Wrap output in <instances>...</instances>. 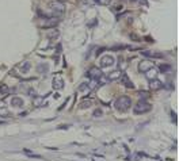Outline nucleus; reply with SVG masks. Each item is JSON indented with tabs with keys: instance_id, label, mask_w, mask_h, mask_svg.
<instances>
[{
	"instance_id": "23",
	"label": "nucleus",
	"mask_w": 179,
	"mask_h": 161,
	"mask_svg": "<svg viewBox=\"0 0 179 161\" xmlns=\"http://www.w3.org/2000/svg\"><path fill=\"white\" fill-rule=\"evenodd\" d=\"M101 115H102L101 110H95V111H94V116H101Z\"/></svg>"
},
{
	"instance_id": "20",
	"label": "nucleus",
	"mask_w": 179,
	"mask_h": 161,
	"mask_svg": "<svg viewBox=\"0 0 179 161\" xmlns=\"http://www.w3.org/2000/svg\"><path fill=\"white\" fill-rule=\"evenodd\" d=\"M25 153L27 156H30V157H33V159H41V156L40 155H34V153H31V152H29V150H26L25 149Z\"/></svg>"
},
{
	"instance_id": "13",
	"label": "nucleus",
	"mask_w": 179,
	"mask_h": 161,
	"mask_svg": "<svg viewBox=\"0 0 179 161\" xmlns=\"http://www.w3.org/2000/svg\"><path fill=\"white\" fill-rule=\"evenodd\" d=\"M121 73H122L121 70H113L111 73L109 74V80H110V81L117 80V78H119V77H121Z\"/></svg>"
},
{
	"instance_id": "19",
	"label": "nucleus",
	"mask_w": 179,
	"mask_h": 161,
	"mask_svg": "<svg viewBox=\"0 0 179 161\" xmlns=\"http://www.w3.org/2000/svg\"><path fill=\"white\" fill-rule=\"evenodd\" d=\"M34 104H35L37 107H41V106H45V102H44V99L38 98V99H35V100H34Z\"/></svg>"
},
{
	"instance_id": "16",
	"label": "nucleus",
	"mask_w": 179,
	"mask_h": 161,
	"mask_svg": "<svg viewBox=\"0 0 179 161\" xmlns=\"http://www.w3.org/2000/svg\"><path fill=\"white\" fill-rule=\"evenodd\" d=\"M159 69L163 73H168V72H171V66L168 64H161V65H159Z\"/></svg>"
},
{
	"instance_id": "15",
	"label": "nucleus",
	"mask_w": 179,
	"mask_h": 161,
	"mask_svg": "<svg viewBox=\"0 0 179 161\" xmlns=\"http://www.w3.org/2000/svg\"><path fill=\"white\" fill-rule=\"evenodd\" d=\"M11 104H14L15 107H22V106H23V100L20 98H12L11 99Z\"/></svg>"
},
{
	"instance_id": "18",
	"label": "nucleus",
	"mask_w": 179,
	"mask_h": 161,
	"mask_svg": "<svg viewBox=\"0 0 179 161\" xmlns=\"http://www.w3.org/2000/svg\"><path fill=\"white\" fill-rule=\"evenodd\" d=\"M0 116H10V112L6 107H0Z\"/></svg>"
},
{
	"instance_id": "24",
	"label": "nucleus",
	"mask_w": 179,
	"mask_h": 161,
	"mask_svg": "<svg viewBox=\"0 0 179 161\" xmlns=\"http://www.w3.org/2000/svg\"><path fill=\"white\" fill-rule=\"evenodd\" d=\"M140 98L145 99V98H148V94H147V92H140Z\"/></svg>"
},
{
	"instance_id": "6",
	"label": "nucleus",
	"mask_w": 179,
	"mask_h": 161,
	"mask_svg": "<svg viewBox=\"0 0 179 161\" xmlns=\"http://www.w3.org/2000/svg\"><path fill=\"white\" fill-rule=\"evenodd\" d=\"M157 73H159V72L156 70V68H155V66L149 68L147 72H144V74H145V77L148 78V80H153V78H156L157 77Z\"/></svg>"
},
{
	"instance_id": "21",
	"label": "nucleus",
	"mask_w": 179,
	"mask_h": 161,
	"mask_svg": "<svg viewBox=\"0 0 179 161\" xmlns=\"http://www.w3.org/2000/svg\"><path fill=\"white\" fill-rule=\"evenodd\" d=\"M29 69H30V62H27V61H26L25 65H22V72L25 73V72H27Z\"/></svg>"
},
{
	"instance_id": "11",
	"label": "nucleus",
	"mask_w": 179,
	"mask_h": 161,
	"mask_svg": "<svg viewBox=\"0 0 179 161\" xmlns=\"http://www.w3.org/2000/svg\"><path fill=\"white\" fill-rule=\"evenodd\" d=\"M141 53H143L144 56H147V57H152V58H161V57H163V54H161V53L151 52V50H143Z\"/></svg>"
},
{
	"instance_id": "1",
	"label": "nucleus",
	"mask_w": 179,
	"mask_h": 161,
	"mask_svg": "<svg viewBox=\"0 0 179 161\" xmlns=\"http://www.w3.org/2000/svg\"><path fill=\"white\" fill-rule=\"evenodd\" d=\"M130 106H132V99L128 98V96H119L114 102L115 110H118V111H121V112L128 111V110L130 108Z\"/></svg>"
},
{
	"instance_id": "8",
	"label": "nucleus",
	"mask_w": 179,
	"mask_h": 161,
	"mask_svg": "<svg viewBox=\"0 0 179 161\" xmlns=\"http://www.w3.org/2000/svg\"><path fill=\"white\" fill-rule=\"evenodd\" d=\"M121 78H122V83H123V85H125L126 88H134L133 83H132V81H130V78L128 77V74H126L125 72H122V73H121Z\"/></svg>"
},
{
	"instance_id": "17",
	"label": "nucleus",
	"mask_w": 179,
	"mask_h": 161,
	"mask_svg": "<svg viewBox=\"0 0 179 161\" xmlns=\"http://www.w3.org/2000/svg\"><path fill=\"white\" fill-rule=\"evenodd\" d=\"M8 92H10V90H8V87H7L6 84L0 85V95H7Z\"/></svg>"
},
{
	"instance_id": "25",
	"label": "nucleus",
	"mask_w": 179,
	"mask_h": 161,
	"mask_svg": "<svg viewBox=\"0 0 179 161\" xmlns=\"http://www.w3.org/2000/svg\"><path fill=\"white\" fill-rule=\"evenodd\" d=\"M60 2H61V0H60Z\"/></svg>"
},
{
	"instance_id": "2",
	"label": "nucleus",
	"mask_w": 179,
	"mask_h": 161,
	"mask_svg": "<svg viewBox=\"0 0 179 161\" xmlns=\"http://www.w3.org/2000/svg\"><path fill=\"white\" fill-rule=\"evenodd\" d=\"M151 108H152V106L148 103L147 100H140L139 103L134 104V107H133V112H134V114H137V115H140V114H145V112L151 111Z\"/></svg>"
},
{
	"instance_id": "4",
	"label": "nucleus",
	"mask_w": 179,
	"mask_h": 161,
	"mask_svg": "<svg viewBox=\"0 0 179 161\" xmlns=\"http://www.w3.org/2000/svg\"><path fill=\"white\" fill-rule=\"evenodd\" d=\"M115 64V60L113 56H110V54H106V56H103L101 60H99V65H101V68H110V66H114Z\"/></svg>"
},
{
	"instance_id": "3",
	"label": "nucleus",
	"mask_w": 179,
	"mask_h": 161,
	"mask_svg": "<svg viewBox=\"0 0 179 161\" xmlns=\"http://www.w3.org/2000/svg\"><path fill=\"white\" fill-rule=\"evenodd\" d=\"M50 10L53 11L54 15H61V14H64L65 11V7L63 4V2H60V0H53V2H50Z\"/></svg>"
},
{
	"instance_id": "5",
	"label": "nucleus",
	"mask_w": 179,
	"mask_h": 161,
	"mask_svg": "<svg viewBox=\"0 0 179 161\" xmlns=\"http://www.w3.org/2000/svg\"><path fill=\"white\" fill-rule=\"evenodd\" d=\"M87 76L91 78V80H99V78L102 77V70L99 69V68L94 66V68H91V69L87 72Z\"/></svg>"
},
{
	"instance_id": "14",
	"label": "nucleus",
	"mask_w": 179,
	"mask_h": 161,
	"mask_svg": "<svg viewBox=\"0 0 179 161\" xmlns=\"http://www.w3.org/2000/svg\"><path fill=\"white\" fill-rule=\"evenodd\" d=\"M92 106V99H84V100H81V103H80V108H88V107H91Z\"/></svg>"
},
{
	"instance_id": "10",
	"label": "nucleus",
	"mask_w": 179,
	"mask_h": 161,
	"mask_svg": "<svg viewBox=\"0 0 179 161\" xmlns=\"http://www.w3.org/2000/svg\"><path fill=\"white\" fill-rule=\"evenodd\" d=\"M58 23V19H56V18H46V22L44 23V26L42 27H45V29H50V27H54Z\"/></svg>"
},
{
	"instance_id": "12",
	"label": "nucleus",
	"mask_w": 179,
	"mask_h": 161,
	"mask_svg": "<svg viewBox=\"0 0 179 161\" xmlns=\"http://www.w3.org/2000/svg\"><path fill=\"white\" fill-rule=\"evenodd\" d=\"M151 88L152 90H160V88H163V84L160 83L159 80H156V78H153V80H151Z\"/></svg>"
},
{
	"instance_id": "7",
	"label": "nucleus",
	"mask_w": 179,
	"mask_h": 161,
	"mask_svg": "<svg viewBox=\"0 0 179 161\" xmlns=\"http://www.w3.org/2000/svg\"><path fill=\"white\" fill-rule=\"evenodd\" d=\"M153 66V62L152 61H141L139 64V70L140 72H147L149 68Z\"/></svg>"
},
{
	"instance_id": "22",
	"label": "nucleus",
	"mask_w": 179,
	"mask_h": 161,
	"mask_svg": "<svg viewBox=\"0 0 179 161\" xmlns=\"http://www.w3.org/2000/svg\"><path fill=\"white\" fill-rule=\"evenodd\" d=\"M95 2L99 3V4H102V6H107V4H110L111 0H95Z\"/></svg>"
},
{
	"instance_id": "9",
	"label": "nucleus",
	"mask_w": 179,
	"mask_h": 161,
	"mask_svg": "<svg viewBox=\"0 0 179 161\" xmlns=\"http://www.w3.org/2000/svg\"><path fill=\"white\" fill-rule=\"evenodd\" d=\"M63 87H64V80H63V78H61L60 76L54 77L53 78V88H54V90H61Z\"/></svg>"
}]
</instances>
